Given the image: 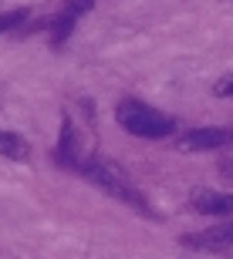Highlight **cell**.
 Masks as SVG:
<instances>
[{
    "mask_svg": "<svg viewBox=\"0 0 233 259\" xmlns=\"http://www.w3.org/2000/svg\"><path fill=\"white\" fill-rule=\"evenodd\" d=\"M115 121L125 128L128 135H139V138H169V135L176 132V118L162 115L159 108L146 105V101H139V98L118 101Z\"/></svg>",
    "mask_w": 233,
    "mask_h": 259,
    "instance_id": "6da1fadb",
    "label": "cell"
},
{
    "mask_svg": "<svg viewBox=\"0 0 233 259\" xmlns=\"http://www.w3.org/2000/svg\"><path fill=\"white\" fill-rule=\"evenodd\" d=\"M78 172L85 175L91 185H98L102 192H108L112 199H118V202H125V205H132V209H139V212H149V205H146V199L128 185V179L122 172H118L115 165H108V162H91V158H81V165H78Z\"/></svg>",
    "mask_w": 233,
    "mask_h": 259,
    "instance_id": "7a4b0ae2",
    "label": "cell"
},
{
    "mask_svg": "<svg viewBox=\"0 0 233 259\" xmlns=\"http://www.w3.org/2000/svg\"><path fill=\"white\" fill-rule=\"evenodd\" d=\"M78 132H75V121H71V115L64 111L61 115V135H58V145H54V152H51V158H54V165L58 168H78L81 165V155H78Z\"/></svg>",
    "mask_w": 233,
    "mask_h": 259,
    "instance_id": "3957f363",
    "label": "cell"
},
{
    "mask_svg": "<svg viewBox=\"0 0 233 259\" xmlns=\"http://www.w3.org/2000/svg\"><path fill=\"white\" fill-rule=\"evenodd\" d=\"M179 242L193 252H220L233 246V229L230 226H213V229H203V232H186Z\"/></svg>",
    "mask_w": 233,
    "mask_h": 259,
    "instance_id": "277c9868",
    "label": "cell"
},
{
    "mask_svg": "<svg viewBox=\"0 0 233 259\" xmlns=\"http://www.w3.org/2000/svg\"><path fill=\"white\" fill-rule=\"evenodd\" d=\"M233 145V132L226 128H193L179 138L183 152H213V148H226Z\"/></svg>",
    "mask_w": 233,
    "mask_h": 259,
    "instance_id": "5b68a950",
    "label": "cell"
},
{
    "mask_svg": "<svg viewBox=\"0 0 233 259\" xmlns=\"http://www.w3.org/2000/svg\"><path fill=\"white\" fill-rule=\"evenodd\" d=\"M189 205L199 215H233V195L213 192V189H196L189 195Z\"/></svg>",
    "mask_w": 233,
    "mask_h": 259,
    "instance_id": "8992f818",
    "label": "cell"
},
{
    "mask_svg": "<svg viewBox=\"0 0 233 259\" xmlns=\"http://www.w3.org/2000/svg\"><path fill=\"white\" fill-rule=\"evenodd\" d=\"M0 155L10 162H27L30 158V142L17 132H4L0 128Z\"/></svg>",
    "mask_w": 233,
    "mask_h": 259,
    "instance_id": "52a82bcc",
    "label": "cell"
},
{
    "mask_svg": "<svg viewBox=\"0 0 233 259\" xmlns=\"http://www.w3.org/2000/svg\"><path fill=\"white\" fill-rule=\"evenodd\" d=\"M81 17H75V14H71V10H64L61 7L58 14H54V17L48 20V30H51V44H54V48H61V44H64V40L71 37V30H75V24Z\"/></svg>",
    "mask_w": 233,
    "mask_h": 259,
    "instance_id": "ba28073f",
    "label": "cell"
},
{
    "mask_svg": "<svg viewBox=\"0 0 233 259\" xmlns=\"http://www.w3.org/2000/svg\"><path fill=\"white\" fill-rule=\"evenodd\" d=\"M30 10L27 7H14V10H0V34H7V30H20L27 24Z\"/></svg>",
    "mask_w": 233,
    "mask_h": 259,
    "instance_id": "9c48e42d",
    "label": "cell"
},
{
    "mask_svg": "<svg viewBox=\"0 0 233 259\" xmlns=\"http://www.w3.org/2000/svg\"><path fill=\"white\" fill-rule=\"evenodd\" d=\"M213 95L216 98H233V74H226V77H220L213 84Z\"/></svg>",
    "mask_w": 233,
    "mask_h": 259,
    "instance_id": "30bf717a",
    "label": "cell"
},
{
    "mask_svg": "<svg viewBox=\"0 0 233 259\" xmlns=\"http://www.w3.org/2000/svg\"><path fill=\"white\" fill-rule=\"evenodd\" d=\"M220 175H223V179H233V158L220 162Z\"/></svg>",
    "mask_w": 233,
    "mask_h": 259,
    "instance_id": "8fae6325",
    "label": "cell"
},
{
    "mask_svg": "<svg viewBox=\"0 0 233 259\" xmlns=\"http://www.w3.org/2000/svg\"><path fill=\"white\" fill-rule=\"evenodd\" d=\"M230 229H233V222H230Z\"/></svg>",
    "mask_w": 233,
    "mask_h": 259,
    "instance_id": "7c38bea8",
    "label": "cell"
}]
</instances>
